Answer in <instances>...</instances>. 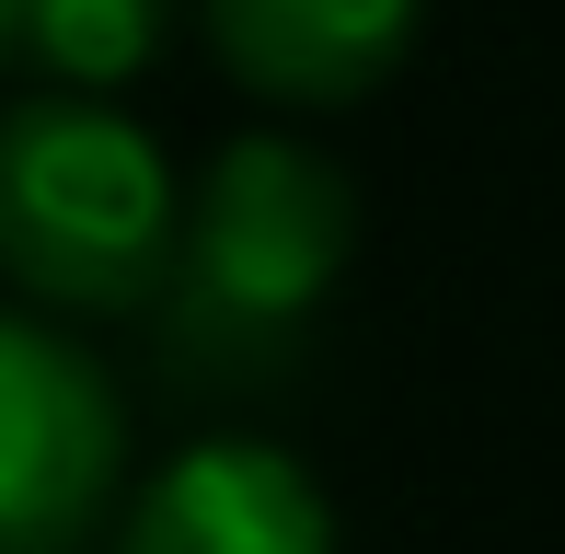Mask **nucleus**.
Segmentation results:
<instances>
[{
  "label": "nucleus",
  "mask_w": 565,
  "mask_h": 554,
  "mask_svg": "<svg viewBox=\"0 0 565 554\" xmlns=\"http://www.w3.org/2000/svg\"><path fill=\"white\" fill-rule=\"evenodd\" d=\"M0 554H93L127 473V416L116 382L58 335L46 312L0 323Z\"/></svg>",
  "instance_id": "7ed1b4c3"
},
{
  "label": "nucleus",
  "mask_w": 565,
  "mask_h": 554,
  "mask_svg": "<svg viewBox=\"0 0 565 554\" xmlns=\"http://www.w3.org/2000/svg\"><path fill=\"white\" fill-rule=\"evenodd\" d=\"M196 12H209V46L243 93L312 116L381 93L416 35V0H196Z\"/></svg>",
  "instance_id": "39448f33"
},
{
  "label": "nucleus",
  "mask_w": 565,
  "mask_h": 554,
  "mask_svg": "<svg viewBox=\"0 0 565 554\" xmlns=\"http://www.w3.org/2000/svg\"><path fill=\"white\" fill-rule=\"evenodd\" d=\"M0 255L23 312H139L185 266V196L150 128L93 93H23L0 128Z\"/></svg>",
  "instance_id": "f257e3e1"
},
{
  "label": "nucleus",
  "mask_w": 565,
  "mask_h": 554,
  "mask_svg": "<svg viewBox=\"0 0 565 554\" xmlns=\"http://www.w3.org/2000/svg\"><path fill=\"white\" fill-rule=\"evenodd\" d=\"M116 554H335V509L289 450L196 439L127 497Z\"/></svg>",
  "instance_id": "20e7f679"
},
{
  "label": "nucleus",
  "mask_w": 565,
  "mask_h": 554,
  "mask_svg": "<svg viewBox=\"0 0 565 554\" xmlns=\"http://www.w3.org/2000/svg\"><path fill=\"white\" fill-rule=\"evenodd\" d=\"M347 243H358L347 173L323 162V150L254 128V139H231L209 162V185H196L173 289H185L209 323H231V335H289V323L335 289Z\"/></svg>",
  "instance_id": "f03ea898"
},
{
  "label": "nucleus",
  "mask_w": 565,
  "mask_h": 554,
  "mask_svg": "<svg viewBox=\"0 0 565 554\" xmlns=\"http://www.w3.org/2000/svg\"><path fill=\"white\" fill-rule=\"evenodd\" d=\"M173 0H0V35H12L23 82L46 93H105L127 70H150Z\"/></svg>",
  "instance_id": "423d86ee"
}]
</instances>
